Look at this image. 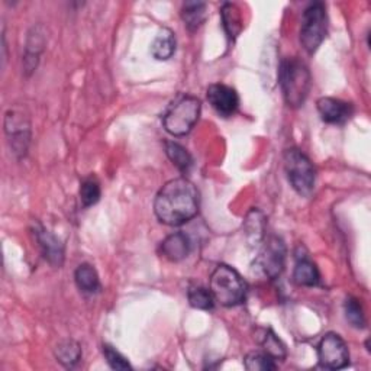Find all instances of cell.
I'll use <instances>...</instances> for the list:
<instances>
[{
    "mask_svg": "<svg viewBox=\"0 0 371 371\" xmlns=\"http://www.w3.org/2000/svg\"><path fill=\"white\" fill-rule=\"evenodd\" d=\"M182 19L189 31H196L206 19V4L186 2L182 8Z\"/></svg>",
    "mask_w": 371,
    "mask_h": 371,
    "instance_id": "19",
    "label": "cell"
},
{
    "mask_svg": "<svg viewBox=\"0 0 371 371\" xmlns=\"http://www.w3.org/2000/svg\"><path fill=\"white\" fill-rule=\"evenodd\" d=\"M279 82L286 104L290 108H300L309 96L312 77L308 65L299 58H287L280 64Z\"/></svg>",
    "mask_w": 371,
    "mask_h": 371,
    "instance_id": "2",
    "label": "cell"
},
{
    "mask_svg": "<svg viewBox=\"0 0 371 371\" xmlns=\"http://www.w3.org/2000/svg\"><path fill=\"white\" fill-rule=\"evenodd\" d=\"M165 154L183 175L190 172L193 167V157L184 147L173 141H165Z\"/></svg>",
    "mask_w": 371,
    "mask_h": 371,
    "instance_id": "21",
    "label": "cell"
},
{
    "mask_svg": "<svg viewBox=\"0 0 371 371\" xmlns=\"http://www.w3.org/2000/svg\"><path fill=\"white\" fill-rule=\"evenodd\" d=\"M45 45V35L41 26H33L29 32L28 43H26V54H25V70L33 72L37 69V64L40 60V54L43 52Z\"/></svg>",
    "mask_w": 371,
    "mask_h": 371,
    "instance_id": "14",
    "label": "cell"
},
{
    "mask_svg": "<svg viewBox=\"0 0 371 371\" xmlns=\"http://www.w3.org/2000/svg\"><path fill=\"white\" fill-rule=\"evenodd\" d=\"M244 365L248 371H270L277 368L276 360L265 351H253L247 354Z\"/></svg>",
    "mask_w": 371,
    "mask_h": 371,
    "instance_id": "24",
    "label": "cell"
},
{
    "mask_svg": "<svg viewBox=\"0 0 371 371\" xmlns=\"http://www.w3.org/2000/svg\"><path fill=\"white\" fill-rule=\"evenodd\" d=\"M284 168L294 192L301 197H309L315 189L316 172L311 160L297 148L284 153Z\"/></svg>",
    "mask_w": 371,
    "mask_h": 371,
    "instance_id": "5",
    "label": "cell"
},
{
    "mask_svg": "<svg viewBox=\"0 0 371 371\" xmlns=\"http://www.w3.org/2000/svg\"><path fill=\"white\" fill-rule=\"evenodd\" d=\"M33 233H35L38 247L45 260H48V262L54 267H61L64 261V247L60 240L40 223H37Z\"/></svg>",
    "mask_w": 371,
    "mask_h": 371,
    "instance_id": "11",
    "label": "cell"
},
{
    "mask_svg": "<svg viewBox=\"0 0 371 371\" xmlns=\"http://www.w3.org/2000/svg\"><path fill=\"white\" fill-rule=\"evenodd\" d=\"M319 364L328 370H341L350 364V351L338 333H325L318 344Z\"/></svg>",
    "mask_w": 371,
    "mask_h": 371,
    "instance_id": "8",
    "label": "cell"
},
{
    "mask_svg": "<svg viewBox=\"0 0 371 371\" xmlns=\"http://www.w3.org/2000/svg\"><path fill=\"white\" fill-rule=\"evenodd\" d=\"M262 347L264 351L272 355L276 361L286 358V347L283 345V343L279 340V336L273 331H268L265 333L262 340Z\"/></svg>",
    "mask_w": 371,
    "mask_h": 371,
    "instance_id": "27",
    "label": "cell"
},
{
    "mask_svg": "<svg viewBox=\"0 0 371 371\" xmlns=\"http://www.w3.org/2000/svg\"><path fill=\"white\" fill-rule=\"evenodd\" d=\"M200 111L201 104L197 97L190 94L179 96L162 116L164 129L173 137H184L199 121Z\"/></svg>",
    "mask_w": 371,
    "mask_h": 371,
    "instance_id": "4",
    "label": "cell"
},
{
    "mask_svg": "<svg viewBox=\"0 0 371 371\" xmlns=\"http://www.w3.org/2000/svg\"><path fill=\"white\" fill-rule=\"evenodd\" d=\"M100 194H102V190H100V183L96 177L90 176L82 182L80 200L84 208H90L93 205H96L100 199Z\"/></svg>",
    "mask_w": 371,
    "mask_h": 371,
    "instance_id": "25",
    "label": "cell"
},
{
    "mask_svg": "<svg viewBox=\"0 0 371 371\" xmlns=\"http://www.w3.org/2000/svg\"><path fill=\"white\" fill-rule=\"evenodd\" d=\"M221 16L228 38L235 41L243 31V16L240 8L235 4H225L221 9Z\"/></svg>",
    "mask_w": 371,
    "mask_h": 371,
    "instance_id": "16",
    "label": "cell"
},
{
    "mask_svg": "<svg viewBox=\"0 0 371 371\" xmlns=\"http://www.w3.org/2000/svg\"><path fill=\"white\" fill-rule=\"evenodd\" d=\"M215 301L225 308L238 306L245 300L248 286L237 270L219 264L211 276V287Z\"/></svg>",
    "mask_w": 371,
    "mask_h": 371,
    "instance_id": "3",
    "label": "cell"
},
{
    "mask_svg": "<svg viewBox=\"0 0 371 371\" xmlns=\"http://www.w3.org/2000/svg\"><path fill=\"white\" fill-rule=\"evenodd\" d=\"M104 355H105L109 367L113 370H129L131 368V364L128 362V360L111 345H104Z\"/></svg>",
    "mask_w": 371,
    "mask_h": 371,
    "instance_id": "28",
    "label": "cell"
},
{
    "mask_svg": "<svg viewBox=\"0 0 371 371\" xmlns=\"http://www.w3.org/2000/svg\"><path fill=\"white\" fill-rule=\"evenodd\" d=\"M176 52V37L173 31L162 29L151 44V54L155 60L164 61Z\"/></svg>",
    "mask_w": 371,
    "mask_h": 371,
    "instance_id": "17",
    "label": "cell"
},
{
    "mask_svg": "<svg viewBox=\"0 0 371 371\" xmlns=\"http://www.w3.org/2000/svg\"><path fill=\"white\" fill-rule=\"evenodd\" d=\"M57 361L61 362L64 367L72 368L74 367L82 358V348L79 343L74 340H64L55 348Z\"/></svg>",
    "mask_w": 371,
    "mask_h": 371,
    "instance_id": "20",
    "label": "cell"
},
{
    "mask_svg": "<svg viewBox=\"0 0 371 371\" xmlns=\"http://www.w3.org/2000/svg\"><path fill=\"white\" fill-rule=\"evenodd\" d=\"M286 262V245L282 238L270 237L262 244L258 255L254 261V268L264 277L275 280L277 279Z\"/></svg>",
    "mask_w": 371,
    "mask_h": 371,
    "instance_id": "7",
    "label": "cell"
},
{
    "mask_svg": "<svg viewBox=\"0 0 371 371\" xmlns=\"http://www.w3.org/2000/svg\"><path fill=\"white\" fill-rule=\"evenodd\" d=\"M245 235L251 245H257L264 238V216L260 211L253 209L245 219Z\"/></svg>",
    "mask_w": 371,
    "mask_h": 371,
    "instance_id": "23",
    "label": "cell"
},
{
    "mask_svg": "<svg viewBox=\"0 0 371 371\" xmlns=\"http://www.w3.org/2000/svg\"><path fill=\"white\" fill-rule=\"evenodd\" d=\"M74 280L77 287L87 294L97 293L100 290V282L96 270L90 264H82L77 267L74 273Z\"/></svg>",
    "mask_w": 371,
    "mask_h": 371,
    "instance_id": "18",
    "label": "cell"
},
{
    "mask_svg": "<svg viewBox=\"0 0 371 371\" xmlns=\"http://www.w3.org/2000/svg\"><path fill=\"white\" fill-rule=\"evenodd\" d=\"M199 205L197 187L189 179L179 177L160 189L154 200V214L164 225L180 226L197 215Z\"/></svg>",
    "mask_w": 371,
    "mask_h": 371,
    "instance_id": "1",
    "label": "cell"
},
{
    "mask_svg": "<svg viewBox=\"0 0 371 371\" xmlns=\"http://www.w3.org/2000/svg\"><path fill=\"white\" fill-rule=\"evenodd\" d=\"M293 280L299 286H306V287L316 286L321 280V275L316 264L306 257L299 258L293 270Z\"/></svg>",
    "mask_w": 371,
    "mask_h": 371,
    "instance_id": "15",
    "label": "cell"
},
{
    "mask_svg": "<svg viewBox=\"0 0 371 371\" xmlns=\"http://www.w3.org/2000/svg\"><path fill=\"white\" fill-rule=\"evenodd\" d=\"M344 311L347 321L357 329H362L365 326V316L364 311L360 305V301L354 297H348L344 303Z\"/></svg>",
    "mask_w": 371,
    "mask_h": 371,
    "instance_id": "26",
    "label": "cell"
},
{
    "mask_svg": "<svg viewBox=\"0 0 371 371\" xmlns=\"http://www.w3.org/2000/svg\"><path fill=\"white\" fill-rule=\"evenodd\" d=\"M189 303L200 311H212L215 308V297L211 290L201 286H192L187 292Z\"/></svg>",
    "mask_w": 371,
    "mask_h": 371,
    "instance_id": "22",
    "label": "cell"
},
{
    "mask_svg": "<svg viewBox=\"0 0 371 371\" xmlns=\"http://www.w3.org/2000/svg\"><path fill=\"white\" fill-rule=\"evenodd\" d=\"M5 132L13 153L18 157H23L31 138V129L26 119L15 111H8L5 116Z\"/></svg>",
    "mask_w": 371,
    "mask_h": 371,
    "instance_id": "9",
    "label": "cell"
},
{
    "mask_svg": "<svg viewBox=\"0 0 371 371\" xmlns=\"http://www.w3.org/2000/svg\"><path fill=\"white\" fill-rule=\"evenodd\" d=\"M190 253V240L183 232H175L161 243V254L170 261L179 262Z\"/></svg>",
    "mask_w": 371,
    "mask_h": 371,
    "instance_id": "13",
    "label": "cell"
},
{
    "mask_svg": "<svg viewBox=\"0 0 371 371\" xmlns=\"http://www.w3.org/2000/svg\"><path fill=\"white\" fill-rule=\"evenodd\" d=\"M316 108L326 123H343L353 115L351 104L335 97H321L316 102Z\"/></svg>",
    "mask_w": 371,
    "mask_h": 371,
    "instance_id": "12",
    "label": "cell"
},
{
    "mask_svg": "<svg viewBox=\"0 0 371 371\" xmlns=\"http://www.w3.org/2000/svg\"><path fill=\"white\" fill-rule=\"evenodd\" d=\"M206 97L209 100L211 106L222 118L232 116L240 106V96L237 90L222 83L209 86L206 92Z\"/></svg>",
    "mask_w": 371,
    "mask_h": 371,
    "instance_id": "10",
    "label": "cell"
},
{
    "mask_svg": "<svg viewBox=\"0 0 371 371\" xmlns=\"http://www.w3.org/2000/svg\"><path fill=\"white\" fill-rule=\"evenodd\" d=\"M328 31L326 8L322 2L311 4L301 16L300 44L309 54H314L323 43Z\"/></svg>",
    "mask_w": 371,
    "mask_h": 371,
    "instance_id": "6",
    "label": "cell"
}]
</instances>
